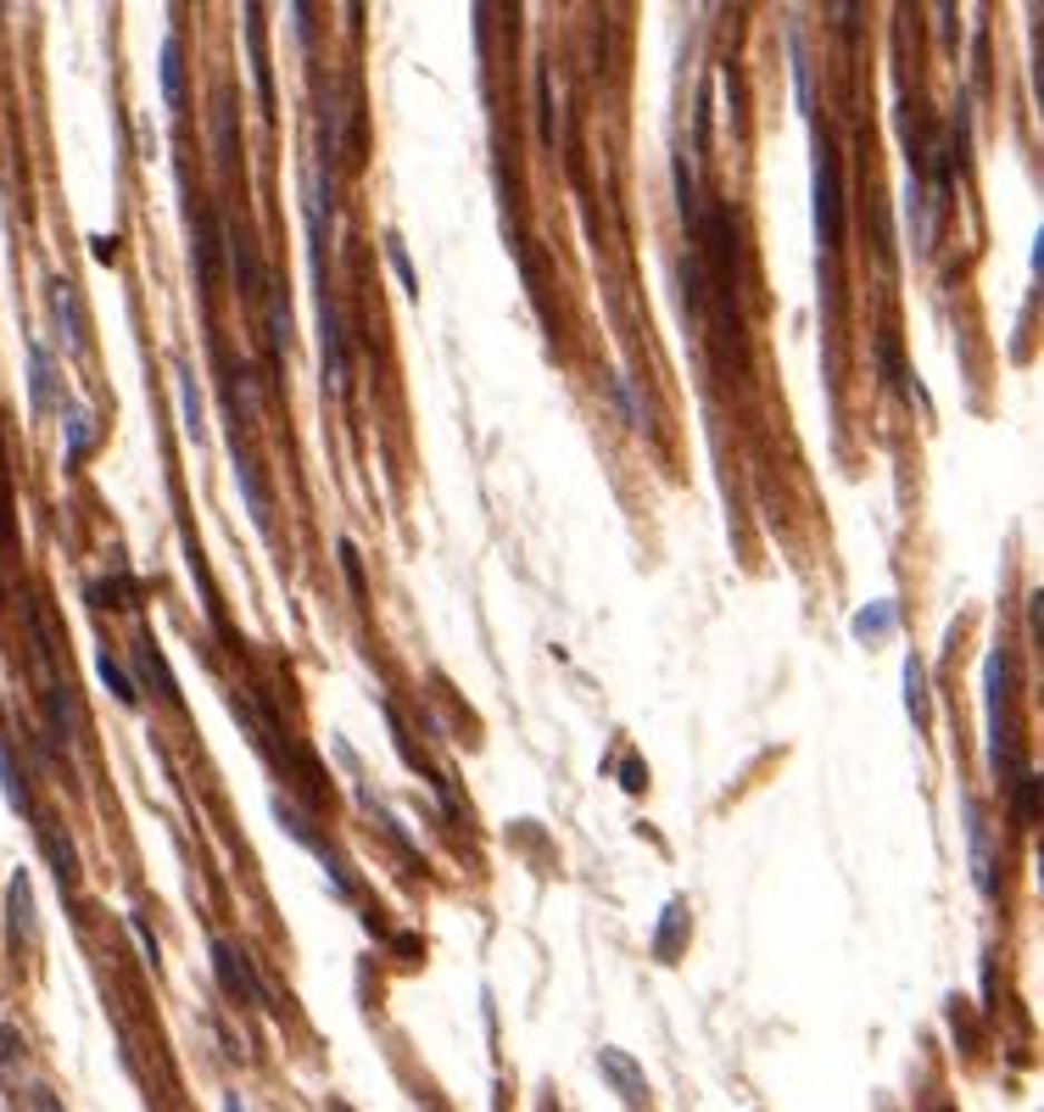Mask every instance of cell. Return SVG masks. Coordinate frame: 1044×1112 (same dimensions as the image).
<instances>
[{"mask_svg": "<svg viewBox=\"0 0 1044 1112\" xmlns=\"http://www.w3.org/2000/svg\"><path fill=\"white\" fill-rule=\"evenodd\" d=\"M0 794H7V806L18 817H29V789H23V772H18V755L7 744V732H0Z\"/></svg>", "mask_w": 1044, "mask_h": 1112, "instance_id": "22", "label": "cell"}, {"mask_svg": "<svg viewBox=\"0 0 1044 1112\" xmlns=\"http://www.w3.org/2000/svg\"><path fill=\"white\" fill-rule=\"evenodd\" d=\"M335 1112H347V1106H335Z\"/></svg>", "mask_w": 1044, "mask_h": 1112, "instance_id": "36", "label": "cell"}, {"mask_svg": "<svg viewBox=\"0 0 1044 1112\" xmlns=\"http://www.w3.org/2000/svg\"><path fill=\"white\" fill-rule=\"evenodd\" d=\"M196 241H213V218H207V224L196 218ZM196 274H202V285L218 274V252H213V246H202V252H196Z\"/></svg>", "mask_w": 1044, "mask_h": 1112, "instance_id": "31", "label": "cell"}, {"mask_svg": "<svg viewBox=\"0 0 1044 1112\" xmlns=\"http://www.w3.org/2000/svg\"><path fill=\"white\" fill-rule=\"evenodd\" d=\"M40 845H46V856H51V872H57V884H62V889H74V884H79V850H74L68 828L46 817V822H40Z\"/></svg>", "mask_w": 1044, "mask_h": 1112, "instance_id": "10", "label": "cell"}, {"mask_svg": "<svg viewBox=\"0 0 1044 1112\" xmlns=\"http://www.w3.org/2000/svg\"><path fill=\"white\" fill-rule=\"evenodd\" d=\"M788 62H793V90H799V113H816V90H810V57H804V35L788 29Z\"/></svg>", "mask_w": 1044, "mask_h": 1112, "instance_id": "24", "label": "cell"}, {"mask_svg": "<svg viewBox=\"0 0 1044 1112\" xmlns=\"http://www.w3.org/2000/svg\"><path fill=\"white\" fill-rule=\"evenodd\" d=\"M537 135L543 146H559V101H554V68L537 62Z\"/></svg>", "mask_w": 1044, "mask_h": 1112, "instance_id": "15", "label": "cell"}, {"mask_svg": "<svg viewBox=\"0 0 1044 1112\" xmlns=\"http://www.w3.org/2000/svg\"><path fill=\"white\" fill-rule=\"evenodd\" d=\"M224 246H230V263H235V291H241V296L263 291V285H257V252H252V235H246L241 224H230V230H224Z\"/></svg>", "mask_w": 1044, "mask_h": 1112, "instance_id": "13", "label": "cell"}, {"mask_svg": "<svg viewBox=\"0 0 1044 1112\" xmlns=\"http://www.w3.org/2000/svg\"><path fill=\"white\" fill-rule=\"evenodd\" d=\"M604 392L621 403V414H626V426L637 431V437H648V409H643V398H637V387H632V375H621V369H615V375L604 381Z\"/></svg>", "mask_w": 1044, "mask_h": 1112, "instance_id": "18", "label": "cell"}, {"mask_svg": "<svg viewBox=\"0 0 1044 1112\" xmlns=\"http://www.w3.org/2000/svg\"><path fill=\"white\" fill-rule=\"evenodd\" d=\"M157 79H163V107H168V113H185V57H179V40H174V35L163 40Z\"/></svg>", "mask_w": 1044, "mask_h": 1112, "instance_id": "12", "label": "cell"}, {"mask_svg": "<svg viewBox=\"0 0 1044 1112\" xmlns=\"http://www.w3.org/2000/svg\"><path fill=\"white\" fill-rule=\"evenodd\" d=\"M905 715L921 726L927 721V665L916 654H905Z\"/></svg>", "mask_w": 1044, "mask_h": 1112, "instance_id": "25", "label": "cell"}, {"mask_svg": "<svg viewBox=\"0 0 1044 1112\" xmlns=\"http://www.w3.org/2000/svg\"><path fill=\"white\" fill-rule=\"evenodd\" d=\"M269 341H274V358L291 352V296H285L280 280L269 285Z\"/></svg>", "mask_w": 1044, "mask_h": 1112, "instance_id": "23", "label": "cell"}, {"mask_svg": "<svg viewBox=\"0 0 1044 1112\" xmlns=\"http://www.w3.org/2000/svg\"><path fill=\"white\" fill-rule=\"evenodd\" d=\"M335 559H341V570H347V582H352V598H363V593H369V582H363V565H358V548H352L347 537L335 543Z\"/></svg>", "mask_w": 1044, "mask_h": 1112, "instance_id": "30", "label": "cell"}, {"mask_svg": "<svg viewBox=\"0 0 1044 1112\" xmlns=\"http://www.w3.org/2000/svg\"><path fill=\"white\" fill-rule=\"evenodd\" d=\"M213 140H218V163L235 168V152H241V146H235V107H230V101L213 107Z\"/></svg>", "mask_w": 1044, "mask_h": 1112, "instance_id": "27", "label": "cell"}, {"mask_svg": "<svg viewBox=\"0 0 1044 1112\" xmlns=\"http://www.w3.org/2000/svg\"><path fill=\"white\" fill-rule=\"evenodd\" d=\"M598 1067H604V1079H615V1090H621L632 1106H643V1095H648V1079H643V1067H637L626 1051L604 1045V1051H598Z\"/></svg>", "mask_w": 1044, "mask_h": 1112, "instance_id": "11", "label": "cell"}, {"mask_svg": "<svg viewBox=\"0 0 1044 1112\" xmlns=\"http://www.w3.org/2000/svg\"><path fill=\"white\" fill-rule=\"evenodd\" d=\"M96 671H101V682H107V693H113L118 704H129V710L140 704V682H135V671H129V665H124L113 648H101V654H96Z\"/></svg>", "mask_w": 1044, "mask_h": 1112, "instance_id": "14", "label": "cell"}, {"mask_svg": "<svg viewBox=\"0 0 1044 1112\" xmlns=\"http://www.w3.org/2000/svg\"><path fill=\"white\" fill-rule=\"evenodd\" d=\"M7 928H12V945H29L40 934V917H35V889H29V872H12L7 884Z\"/></svg>", "mask_w": 1044, "mask_h": 1112, "instance_id": "9", "label": "cell"}, {"mask_svg": "<svg viewBox=\"0 0 1044 1112\" xmlns=\"http://www.w3.org/2000/svg\"><path fill=\"white\" fill-rule=\"evenodd\" d=\"M90 448H96V420L85 409H68L62 414V453H68V465H85Z\"/></svg>", "mask_w": 1044, "mask_h": 1112, "instance_id": "16", "label": "cell"}, {"mask_svg": "<svg viewBox=\"0 0 1044 1112\" xmlns=\"http://www.w3.org/2000/svg\"><path fill=\"white\" fill-rule=\"evenodd\" d=\"M1011 811H1016V822H1022V828H1033V822H1038V778H1033V772H1022V778H1016Z\"/></svg>", "mask_w": 1044, "mask_h": 1112, "instance_id": "29", "label": "cell"}, {"mask_svg": "<svg viewBox=\"0 0 1044 1112\" xmlns=\"http://www.w3.org/2000/svg\"><path fill=\"white\" fill-rule=\"evenodd\" d=\"M966 850H972V878L983 895H999V878H994V850H988V828H983V811L966 800Z\"/></svg>", "mask_w": 1044, "mask_h": 1112, "instance_id": "8", "label": "cell"}, {"mask_svg": "<svg viewBox=\"0 0 1044 1112\" xmlns=\"http://www.w3.org/2000/svg\"><path fill=\"white\" fill-rule=\"evenodd\" d=\"M57 363H51V347L35 335L29 341V409H35V420H46L51 409H57Z\"/></svg>", "mask_w": 1044, "mask_h": 1112, "instance_id": "5", "label": "cell"}, {"mask_svg": "<svg viewBox=\"0 0 1044 1112\" xmlns=\"http://www.w3.org/2000/svg\"><path fill=\"white\" fill-rule=\"evenodd\" d=\"M51 319H57V335H62V347L68 352H85V313H79V296H74V285L68 280H51Z\"/></svg>", "mask_w": 1044, "mask_h": 1112, "instance_id": "7", "label": "cell"}, {"mask_svg": "<svg viewBox=\"0 0 1044 1112\" xmlns=\"http://www.w3.org/2000/svg\"><path fill=\"white\" fill-rule=\"evenodd\" d=\"M386 263H391L397 285H402L408 296H419V274H413V263H408V246H402V235H397V230L386 235Z\"/></svg>", "mask_w": 1044, "mask_h": 1112, "instance_id": "28", "label": "cell"}, {"mask_svg": "<svg viewBox=\"0 0 1044 1112\" xmlns=\"http://www.w3.org/2000/svg\"><path fill=\"white\" fill-rule=\"evenodd\" d=\"M1005 693H1011V660L1005 648L983 654V710H988V767L1005 772Z\"/></svg>", "mask_w": 1044, "mask_h": 1112, "instance_id": "2", "label": "cell"}, {"mask_svg": "<svg viewBox=\"0 0 1044 1112\" xmlns=\"http://www.w3.org/2000/svg\"><path fill=\"white\" fill-rule=\"evenodd\" d=\"M90 252H96V263H113V235H96Z\"/></svg>", "mask_w": 1044, "mask_h": 1112, "instance_id": "33", "label": "cell"}, {"mask_svg": "<svg viewBox=\"0 0 1044 1112\" xmlns=\"http://www.w3.org/2000/svg\"><path fill=\"white\" fill-rule=\"evenodd\" d=\"M899 626V604L894 598H877V604H866L860 615H855V637L860 643H877V637H888Z\"/></svg>", "mask_w": 1044, "mask_h": 1112, "instance_id": "19", "label": "cell"}, {"mask_svg": "<svg viewBox=\"0 0 1044 1112\" xmlns=\"http://www.w3.org/2000/svg\"><path fill=\"white\" fill-rule=\"evenodd\" d=\"M319 352H324V392H347V347H341V319L335 302L319 296Z\"/></svg>", "mask_w": 1044, "mask_h": 1112, "instance_id": "4", "label": "cell"}, {"mask_svg": "<svg viewBox=\"0 0 1044 1112\" xmlns=\"http://www.w3.org/2000/svg\"><path fill=\"white\" fill-rule=\"evenodd\" d=\"M224 1112H246V1106H241V1095H224Z\"/></svg>", "mask_w": 1044, "mask_h": 1112, "instance_id": "35", "label": "cell"}, {"mask_svg": "<svg viewBox=\"0 0 1044 1112\" xmlns=\"http://www.w3.org/2000/svg\"><path fill=\"white\" fill-rule=\"evenodd\" d=\"M46 715H51V744H74V710H68V682L51 676L46 682Z\"/></svg>", "mask_w": 1044, "mask_h": 1112, "instance_id": "17", "label": "cell"}, {"mask_svg": "<svg viewBox=\"0 0 1044 1112\" xmlns=\"http://www.w3.org/2000/svg\"><path fill=\"white\" fill-rule=\"evenodd\" d=\"M621 783L637 794V789H643V761H626V778H621Z\"/></svg>", "mask_w": 1044, "mask_h": 1112, "instance_id": "34", "label": "cell"}, {"mask_svg": "<svg viewBox=\"0 0 1044 1112\" xmlns=\"http://www.w3.org/2000/svg\"><path fill=\"white\" fill-rule=\"evenodd\" d=\"M179 409H185V437L202 442L207 426H202V398H196V375H191V369H179Z\"/></svg>", "mask_w": 1044, "mask_h": 1112, "instance_id": "26", "label": "cell"}, {"mask_svg": "<svg viewBox=\"0 0 1044 1112\" xmlns=\"http://www.w3.org/2000/svg\"><path fill=\"white\" fill-rule=\"evenodd\" d=\"M810 207H816V246L832 252L838 235H843V185H838V157L827 146V135H816V157H810Z\"/></svg>", "mask_w": 1044, "mask_h": 1112, "instance_id": "1", "label": "cell"}, {"mask_svg": "<svg viewBox=\"0 0 1044 1112\" xmlns=\"http://www.w3.org/2000/svg\"><path fill=\"white\" fill-rule=\"evenodd\" d=\"M213 973H218V984H224L230 1001H241V1006H269L263 978L252 973V962H246L230 939H213Z\"/></svg>", "mask_w": 1044, "mask_h": 1112, "instance_id": "3", "label": "cell"}, {"mask_svg": "<svg viewBox=\"0 0 1044 1112\" xmlns=\"http://www.w3.org/2000/svg\"><path fill=\"white\" fill-rule=\"evenodd\" d=\"M18 1062V1028H0V1067Z\"/></svg>", "mask_w": 1044, "mask_h": 1112, "instance_id": "32", "label": "cell"}, {"mask_svg": "<svg viewBox=\"0 0 1044 1112\" xmlns=\"http://www.w3.org/2000/svg\"><path fill=\"white\" fill-rule=\"evenodd\" d=\"M135 665H140V676H146V687H157L168 704H179V693H174V676H168V665L157 660V648H152V637L140 632L135 637Z\"/></svg>", "mask_w": 1044, "mask_h": 1112, "instance_id": "20", "label": "cell"}, {"mask_svg": "<svg viewBox=\"0 0 1044 1112\" xmlns=\"http://www.w3.org/2000/svg\"><path fill=\"white\" fill-rule=\"evenodd\" d=\"M682 934H687V906L671 900L665 917H660V934H654V956H660V962H676V956H682Z\"/></svg>", "mask_w": 1044, "mask_h": 1112, "instance_id": "21", "label": "cell"}, {"mask_svg": "<svg viewBox=\"0 0 1044 1112\" xmlns=\"http://www.w3.org/2000/svg\"><path fill=\"white\" fill-rule=\"evenodd\" d=\"M246 46H252V74H257V107L274 118V74H269V46H263V7H246Z\"/></svg>", "mask_w": 1044, "mask_h": 1112, "instance_id": "6", "label": "cell"}]
</instances>
